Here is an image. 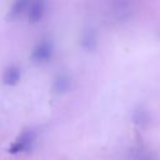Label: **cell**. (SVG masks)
<instances>
[{"instance_id":"1","label":"cell","mask_w":160,"mask_h":160,"mask_svg":"<svg viewBox=\"0 0 160 160\" xmlns=\"http://www.w3.org/2000/svg\"><path fill=\"white\" fill-rule=\"evenodd\" d=\"M35 140H36V131L34 129H26L9 146V152L12 155L26 152L32 148V145L35 144Z\"/></svg>"},{"instance_id":"2","label":"cell","mask_w":160,"mask_h":160,"mask_svg":"<svg viewBox=\"0 0 160 160\" xmlns=\"http://www.w3.org/2000/svg\"><path fill=\"white\" fill-rule=\"evenodd\" d=\"M52 56V44L48 40L40 41L32 50L30 58L35 64L48 62Z\"/></svg>"},{"instance_id":"3","label":"cell","mask_w":160,"mask_h":160,"mask_svg":"<svg viewBox=\"0 0 160 160\" xmlns=\"http://www.w3.org/2000/svg\"><path fill=\"white\" fill-rule=\"evenodd\" d=\"M45 9H46L45 0H32L28 9L29 21L31 24H36V22L41 21V19L44 18V14H45Z\"/></svg>"},{"instance_id":"4","label":"cell","mask_w":160,"mask_h":160,"mask_svg":"<svg viewBox=\"0 0 160 160\" xmlns=\"http://www.w3.org/2000/svg\"><path fill=\"white\" fill-rule=\"evenodd\" d=\"M21 79V71L20 68L16 65H10L4 70L2 74V82L8 86H14L16 84H19Z\"/></svg>"},{"instance_id":"5","label":"cell","mask_w":160,"mask_h":160,"mask_svg":"<svg viewBox=\"0 0 160 160\" xmlns=\"http://www.w3.org/2000/svg\"><path fill=\"white\" fill-rule=\"evenodd\" d=\"M80 44H81V46H82L85 50H88V51H92V50L96 48V45H98L96 32H95L92 29H90V28L85 29V30L81 32Z\"/></svg>"},{"instance_id":"6","label":"cell","mask_w":160,"mask_h":160,"mask_svg":"<svg viewBox=\"0 0 160 160\" xmlns=\"http://www.w3.org/2000/svg\"><path fill=\"white\" fill-rule=\"evenodd\" d=\"M32 0H14L10 11H9V19H16L25 11H28L29 5Z\"/></svg>"},{"instance_id":"7","label":"cell","mask_w":160,"mask_h":160,"mask_svg":"<svg viewBox=\"0 0 160 160\" xmlns=\"http://www.w3.org/2000/svg\"><path fill=\"white\" fill-rule=\"evenodd\" d=\"M70 85H71L70 78H69L66 74H60V75L56 76L52 88H54L55 92H58V94H64V92H66V91L70 89Z\"/></svg>"},{"instance_id":"8","label":"cell","mask_w":160,"mask_h":160,"mask_svg":"<svg viewBox=\"0 0 160 160\" xmlns=\"http://www.w3.org/2000/svg\"><path fill=\"white\" fill-rule=\"evenodd\" d=\"M146 120H148V114H146L145 110H142V109L135 110V112H134V121H135L136 124L144 125V124L146 122Z\"/></svg>"},{"instance_id":"9","label":"cell","mask_w":160,"mask_h":160,"mask_svg":"<svg viewBox=\"0 0 160 160\" xmlns=\"http://www.w3.org/2000/svg\"><path fill=\"white\" fill-rule=\"evenodd\" d=\"M135 159L136 160H155L154 156H151V155H149V154H146L144 151H141L139 154H135Z\"/></svg>"}]
</instances>
